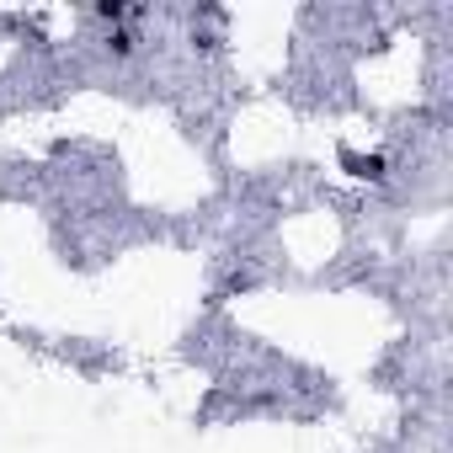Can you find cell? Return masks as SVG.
I'll use <instances>...</instances> for the list:
<instances>
[{"label": "cell", "mask_w": 453, "mask_h": 453, "mask_svg": "<svg viewBox=\"0 0 453 453\" xmlns=\"http://www.w3.org/2000/svg\"><path fill=\"white\" fill-rule=\"evenodd\" d=\"M347 165H352L357 176H384V160H379V155H368V160H363V155H347Z\"/></svg>", "instance_id": "1"}]
</instances>
